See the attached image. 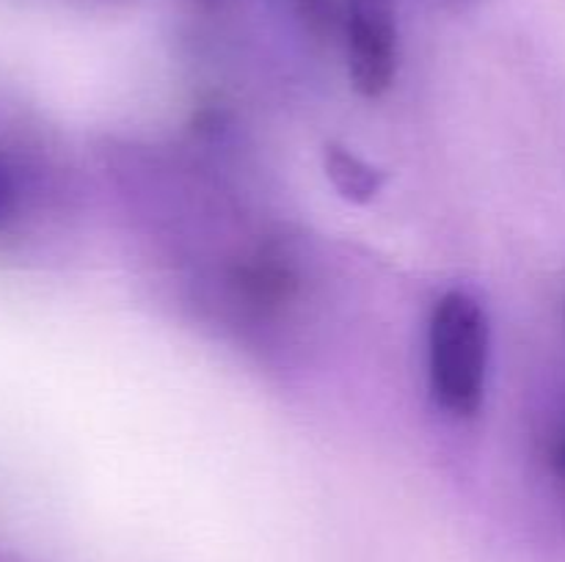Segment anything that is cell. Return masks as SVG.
Segmentation results:
<instances>
[{
  "instance_id": "6da1fadb",
  "label": "cell",
  "mask_w": 565,
  "mask_h": 562,
  "mask_svg": "<svg viewBox=\"0 0 565 562\" xmlns=\"http://www.w3.org/2000/svg\"><path fill=\"white\" fill-rule=\"evenodd\" d=\"M489 309L469 290H447L428 320L430 397L450 417H478L489 389Z\"/></svg>"
},
{
  "instance_id": "7a4b0ae2",
  "label": "cell",
  "mask_w": 565,
  "mask_h": 562,
  "mask_svg": "<svg viewBox=\"0 0 565 562\" xmlns=\"http://www.w3.org/2000/svg\"><path fill=\"white\" fill-rule=\"evenodd\" d=\"M340 25L353 88L367 99L384 97L401 66L395 0H340Z\"/></svg>"
},
{
  "instance_id": "3957f363",
  "label": "cell",
  "mask_w": 565,
  "mask_h": 562,
  "mask_svg": "<svg viewBox=\"0 0 565 562\" xmlns=\"http://www.w3.org/2000/svg\"><path fill=\"white\" fill-rule=\"evenodd\" d=\"M323 171L334 191L351 204H370L384 187L386 176L379 165L370 163L359 152L342 143H329L323 149Z\"/></svg>"
},
{
  "instance_id": "277c9868",
  "label": "cell",
  "mask_w": 565,
  "mask_h": 562,
  "mask_svg": "<svg viewBox=\"0 0 565 562\" xmlns=\"http://www.w3.org/2000/svg\"><path fill=\"white\" fill-rule=\"evenodd\" d=\"M292 9L315 36H326L340 22V6L334 0H292Z\"/></svg>"
},
{
  "instance_id": "5b68a950",
  "label": "cell",
  "mask_w": 565,
  "mask_h": 562,
  "mask_svg": "<svg viewBox=\"0 0 565 562\" xmlns=\"http://www.w3.org/2000/svg\"><path fill=\"white\" fill-rule=\"evenodd\" d=\"M17 198H20V191H17L14 171H11V165L0 158V229L14 218Z\"/></svg>"
},
{
  "instance_id": "8992f818",
  "label": "cell",
  "mask_w": 565,
  "mask_h": 562,
  "mask_svg": "<svg viewBox=\"0 0 565 562\" xmlns=\"http://www.w3.org/2000/svg\"><path fill=\"white\" fill-rule=\"evenodd\" d=\"M199 3H202V6H207V9H213V6H218L221 0H199Z\"/></svg>"
},
{
  "instance_id": "52a82bcc",
  "label": "cell",
  "mask_w": 565,
  "mask_h": 562,
  "mask_svg": "<svg viewBox=\"0 0 565 562\" xmlns=\"http://www.w3.org/2000/svg\"><path fill=\"white\" fill-rule=\"evenodd\" d=\"M563 466H565V446H563Z\"/></svg>"
}]
</instances>
